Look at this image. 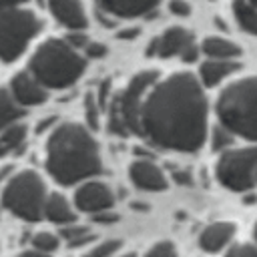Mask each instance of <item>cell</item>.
Segmentation results:
<instances>
[{
  "mask_svg": "<svg viewBox=\"0 0 257 257\" xmlns=\"http://www.w3.org/2000/svg\"><path fill=\"white\" fill-rule=\"evenodd\" d=\"M139 32H141V28H122L116 32V38L118 40H133L139 36Z\"/></svg>",
  "mask_w": 257,
  "mask_h": 257,
  "instance_id": "obj_35",
  "label": "cell"
},
{
  "mask_svg": "<svg viewBox=\"0 0 257 257\" xmlns=\"http://www.w3.org/2000/svg\"><path fill=\"white\" fill-rule=\"evenodd\" d=\"M161 0H96L98 8L120 18L133 16H149Z\"/></svg>",
  "mask_w": 257,
  "mask_h": 257,
  "instance_id": "obj_13",
  "label": "cell"
},
{
  "mask_svg": "<svg viewBox=\"0 0 257 257\" xmlns=\"http://www.w3.org/2000/svg\"><path fill=\"white\" fill-rule=\"evenodd\" d=\"M233 14L243 30L257 36V6L251 0H233Z\"/></svg>",
  "mask_w": 257,
  "mask_h": 257,
  "instance_id": "obj_20",
  "label": "cell"
},
{
  "mask_svg": "<svg viewBox=\"0 0 257 257\" xmlns=\"http://www.w3.org/2000/svg\"><path fill=\"white\" fill-rule=\"evenodd\" d=\"M157 78H159L157 70H143L131 78V82L126 84V88L122 92H116L110 98V102L120 110V116H122L126 128L131 131V135H141L143 104H145L149 90L157 82Z\"/></svg>",
  "mask_w": 257,
  "mask_h": 257,
  "instance_id": "obj_8",
  "label": "cell"
},
{
  "mask_svg": "<svg viewBox=\"0 0 257 257\" xmlns=\"http://www.w3.org/2000/svg\"><path fill=\"white\" fill-rule=\"evenodd\" d=\"M98 112H100V104L96 100V94H86L84 96V118L90 131L98 128Z\"/></svg>",
  "mask_w": 257,
  "mask_h": 257,
  "instance_id": "obj_23",
  "label": "cell"
},
{
  "mask_svg": "<svg viewBox=\"0 0 257 257\" xmlns=\"http://www.w3.org/2000/svg\"><path fill=\"white\" fill-rule=\"evenodd\" d=\"M133 209H141V211H149V205H143V203H133Z\"/></svg>",
  "mask_w": 257,
  "mask_h": 257,
  "instance_id": "obj_40",
  "label": "cell"
},
{
  "mask_svg": "<svg viewBox=\"0 0 257 257\" xmlns=\"http://www.w3.org/2000/svg\"><path fill=\"white\" fill-rule=\"evenodd\" d=\"M60 235L66 239V245H68L70 249H72V247H80V245H84V243L94 241V235L88 231V227L72 225V223L64 225V227L60 229Z\"/></svg>",
  "mask_w": 257,
  "mask_h": 257,
  "instance_id": "obj_21",
  "label": "cell"
},
{
  "mask_svg": "<svg viewBox=\"0 0 257 257\" xmlns=\"http://www.w3.org/2000/svg\"><path fill=\"white\" fill-rule=\"evenodd\" d=\"M40 28L42 22L30 10L16 6L0 12V58L4 62L16 60Z\"/></svg>",
  "mask_w": 257,
  "mask_h": 257,
  "instance_id": "obj_6",
  "label": "cell"
},
{
  "mask_svg": "<svg viewBox=\"0 0 257 257\" xmlns=\"http://www.w3.org/2000/svg\"><path fill=\"white\" fill-rule=\"evenodd\" d=\"M46 6L50 8L52 16L68 30H82L88 24L80 0H48Z\"/></svg>",
  "mask_w": 257,
  "mask_h": 257,
  "instance_id": "obj_12",
  "label": "cell"
},
{
  "mask_svg": "<svg viewBox=\"0 0 257 257\" xmlns=\"http://www.w3.org/2000/svg\"><path fill=\"white\" fill-rule=\"evenodd\" d=\"M46 169L64 187L100 175V151L88 128L76 122L56 126L46 143Z\"/></svg>",
  "mask_w": 257,
  "mask_h": 257,
  "instance_id": "obj_2",
  "label": "cell"
},
{
  "mask_svg": "<svg viewBox=\"0 0 257 257\" xmlns=\"http://www.w3.org/2000/svg\"><path fill=\"white\" fill-rule=\"evenodd\" d=\"M217 116L233 135L257 141V76L239 78L217 98Z\"/></svg>",
  "mask_w": 257,
  "mask_h": 257,
  "instance_id": "obj_4",
  "label": "cell"
},
{
  "mask_svg": "<svg viewBox=\"0 0 257 257\" xmlns=\"http://www.w3.org/2000/svg\"><path fill=\"white\" fill-rule=\"evenodd\" d=\"M169 10L177 16H187L191 12V6L185 2V0H171L169 2Z\"/></svg>",
  "mask_w": 257,
  "mask_h": 257,
  "instance_id": "obj_34",
  "label": "cell"
},
{
  "mask_svg": "<svg viewBox=\"0 0 257 257\" xmlns=\"http://www.w3.org/2000/svg\"><path fill=\"white\" fill-rule=\"evenodd\" d=\"M120 241L118 239H108V241H102V243H98L96 247H92L88 253L90 255H112V253H116L118 249H120Z\"/></svg>",
  "mask_w": 257,
  "mask_h": 257,
  "instance_id": "obj_26",
  "label": "cell"
},
{
  "mask_svg": "<svg viewBox=\"0 0 257 257\" xmlns=\"http://www.w3.org/2000/svg\"><path fill=\"white\" fill-rule=\"evenodd\" d=\"M173 179H175V183H179V185H191V183H193V177H191L189 171H175V173H173Z\"/></svg>",
  "mask_w": 257,
  "mask_h": 257,
  "instance_id": "obj_36",
  "label": "cell"
},
{
  "mask_svg": "<svg viewBox=\"0 0 257 257\" xmlns=\"http://www.w3.org/2000/svg\"><path fill=\"white\" fill-rule=\"evenodd\" d=\"M235 223H227V221H219V223H211L209 227H205V231L199 237V245L201 249L215 253L221 251L235 235Z\"/></svg>",
  "mask_w": 257,
  "mask_h": 257,
  "instance_id": "obj_14",
  "label": "cell"
},
{
  "mask_svg": "<svg viewBox=\"0 0 257 257\" xmlns=\"http://www.w3.org/2000/svg\"><path fill=\"white\" fill-rule=\"evenodd\" d=\"M44 217H46L50 223H56V225L74 223V213H72L68 201H66L60 193H48V195H46Z\"/></svg>",
  "mask_w": 257,
  "mask_h": 257,
  "instance_id": "obj_17",
  "label": "cell"
},
{
  "mask_svg": "<svg viewBox=\"0 0 257 257\" xmlns=\"http://www.w3.org/2000/svg\"><path fill=\"white\" fill-rule=\"evenodd\" d=\"M233 137L235 135L227 126H223V124L215 126L213 128V135H211V149L213 151H225L227 147L233 145Z\"/></svg>",
  "mask_w": 257,
  "mask_h": 257,
  "instance_id": "obj_24",
  "label": "cell"
},
{
  "mask_svg": "<svg viewBox=\"0 0 257 257\" xmlns=\"http://www.w3.org/2000/svg\"><path fill=\"white\" fill-rule=\"evenodd\" d=\"M30 74L46 88H68L84 72L86 60L68 40L50 38L42 42L28 62Z\"/></svg>",
  "mask_w": 257,
  "mask_h": 257,
  "instance_id": "obj_3",
  "label": "cell"
},
{
  "mask_svg": "<svg viewBox=\"0 0 257 257\" xmlns=\"http://www.w3.org/2000/svg\"><path fill=\"white\" fill-rule=\"evenodd\" d=\"M255 179H257V175H255Z\"/></svg>",
  "mask_w": 257,
  "mask_h": 257,
  "instance_id": "obj_43",
  "label": "cell"
},
{
  "mask_svg": "<svg viewBox=\"0 0 257 257\" xmlns=\"http://www.w3.org/2000/svg\"><path fill=\"white\" fill-rule=\"evenodd\" d=\"M0 139H2V143L8 147V151H16V149L22 147V143L26 141V126L12 122V124H8V126L2 131Z\"/></svg>",
  "mask_w": 257,
  "mask_h": 257,
  "instance_id": "obj_22",
  "label": "cell"
},
{
  "mask_svg": "<svg viewBox=\"0 0 257 257\" xmlns=\"http://www.w3.org/2000/svg\"><path fill=\"white\" fill-rule=\"evenodd\" d=\"M239 68H241V64L235 62L233 58H209L201 64L199 74H201L203 84L211 88V86L219 84L223 78H227L231 72H235Z\"/></svg>",
  "mask_w": 257,
  "mask_h": 257,
  "instance_id": "obj_16",
  "label": "cell"
},
{
  "mask_svg": "<svg viewBox=\"0 0 257 257\" xmlns=\"http://www.w3.org/2000/svg\"><path fill=\"white\" fill-rule=\"evenodd\" d=\"M46 185L36 171L16 173L2 191V205L22 221L36 223L44 217Z\"/></svg>",
  "mask_w": 257,
  "mask_h": 257,
  "instance_id": "obj_5",
  "label": "cell"
},
{
  "mask_svg": "<svg viewBox=\"0 0 257 257\" xmlns=\"http://www.w3.org/2000/svg\"><path fill=\"white\" fill-rule=\"evenodd\" d=\"M74 205L78 211L94 215L98 211L112 209L114 195H112L110 187L100 181H84L74 193Z\"/></svg>",
  "mask_w": 257,
  "mask_h": 257,
  "instance_id": "obj_9",
  "label": "cell"
},
{
  "mask_svg": "<svg viewBox=\"0 0 257 257\" xmlns=\"http://www.w3.org/2000/svg\"><path fill=\"white\" fill-rule=\"evenodd\" d=\"M22 114H24V108L14 98V94L8 92L6 88H0V131H4L8 124L16 122Z\"/></svg>",
  "mask_w": 257,
  "mask_h": 257,
  "instance_id": "obj_19",
  "label": "cell"
},
{
  "mask_svg": "<svg viewBox=\"0 0 257 257\" xmlns=\"http://www.w3.org/2000/svg\"><path fill=\"white\" fill-rule=\"evenodd\" d=\"M10 92L14 94V98L22 104V106H36L42 104L48 98L46 86L40 84L32 74L28 72H18L12 80H10Z\"/></svg>",
  "mask_w": 257,
  "mask_h": 257,
  "instance_id": "obj_11",
  "label": "cell"
},
{
  "mask_svg": "<svg viewBox=\"0 0 257 257\" xmlns=\"http://www.w3.org/2000/svg\"><path fill=\"white\" fill-rule=\"evenodd\" d=\"M251 2H253V4H255V6H257V0H251Z\"/></svg>",
  "mask_w": 257,
  "mask_h": 257,
  "instance_id": "obj_42",
  "label": "cell"
},
{
  "mask_svg": "<svg viewBox=\"0 0 257 257\" xmlns=\"http://www.w3.org/2000/svg\"><path fill=\"white\" fill-rule=\"evenodd\" d=\"M201 50L209 56V58H237L241 54V48L237 44H233L231 40L219 38V36H211L203 40Z\"/></svg>",
  "mask_w": 257,
  "mask_h": 257,
  "instance_id": "obj_18",
  "label": "cell"
},
{
  "mask_svg": "<svg viewBox=\"0 0 257 257\" xmlns=\"http://www.w3.org/2000/svg\"><path fill=\"white\" fill-rule=\"evenodd\" d=\"M32 245L36 249H40L42 253H52L56 247H58V237L48 233V231H42V233H36L32 237Z\"/></svg>",
  "mask_w": 257,
  "mask_h": 257,
  "instance_id": "obj_25",
  "label": "cell"
},
{
  "mask_svg": "<svg viewBox=\"0 0 257 257\" xmlns=\"http://www.w3.org/2000/svg\"><path fill=\"white\" fill-rule=\"evenodd\" d=\"M22 2H26V0H0V12H4V10H8V8H16V6H20Z\"/></svg>",
  "mask_w": 257,
  "mask_h": 257,
  "instance_id": "obj_37",
  "label": "cell"
},
{
  "mask_svg": "<svg viewBox=\"0 0 257 257\" xmlns=\"http://www.w3.org/2000/svg\"><path fill=\"white\" fill-rule=\"evenodd\" d=\"M229 255H257V241L255 243H247V241L235 243L229 249Z\"/></svg>",
  "mask_w": 257,
  "mask_h": 257,
  "instance_id": "obj_28",
  "label": "cell"
},
{
  "mask_svg": "<svg viewBox=\"0 0 257 257\" xmlns=\"http://www.w3.org/2000/svg\"><path fill=\"white\" fill-rule=\"evenodd\" d=\"M92 219H94L96 223H100V225H112V223L118 221V215L112 213L110 209H106V211H98V213H94Z\"/></svg>",
  "mask_w": 257,
  "mask_h": 257,
  "instance_id": "obj_31",
  "label": "cell"
},
{
  "mask_svg": "<svg viewBox=\"0 0 257 257\" xmlns=\"http://www.w3.org/2000/svg\"><path fill=\"white\" fill-rule=\"evenodd\" d=\"M215 173L223 187L231 191H249L257 181V147L225 151L217 161Z\"/></svg>",
  "mask_w": 257,
  "mask_h": 257,
  "instance_id": "obj_7",
  "label": "cell"
},
{
  "mask_svg": "<svg viewBox=\"0 0 257 257\" xmlns=\"http://www.w3.org/2000/svg\"><path fill=\"white\" fill-rule=\"evenodd\" d=\"M66 40L78 50V48H84L86 44H88V38H86V34H82V32H78V30H70V34L66 36Z\"/></svg>",
  "mask_w": 257,
  "mask_h": 257,
  "instance_id": "obj_33",
  "label": "cell"
},
{
  "mask_svg": "<svg viewBox=\"0 0 257 257\" xmlns=\"http://www.w3.org/2000/svg\"><path fill=\"white\" fill-rule=\"evenodd\" d=\"M253 237H255V241H257V223H255V227H253Z\"/></svg>",
  "mask_w": 257,
  "mask_h": 257,
  "instance_id": "obj_41",
  "label": "cell"
},
{
  "mask_svg": "<svg viewBox=\"0 0 257 257\" xmlns=\"http://www.w3.org/2000/svg\"><path fill=\"white\" fill-rule=\"evenodd\" d=\"M175 253H177V249L171 241H159L147 251V255H157V257L159 255H175Z\"/></svg>",
  "mask_w": 257,
  "mask_h": 257,
  "instance_id": "obj_27",
  "label": "cell"
},
{
  "mask_svg": "<svg viewBox=\"0 0 257 257\" xmlns=\"http://www.w3.org/2000/svg\"><path fill=\"white\" fill-rule=\"evenodd\" d=\"M141 137L153 147L195 153L207 139V98L191 72H177L149 90L141 112Z\"/></svg>",
  "mask_w": 257,
  "mask_h": 257,
  "instance_id": "obj_1",
  "label": "cell"
},
{
  "mask_svg": "<svg viewBox=\"0 0 257 257\" xmlns=\"http://www.w3.org/2000/svg\"><path fill=\"white\" fill-rule=\"evenodd\" d=\"M157 52H159V38H155V40L149 42V46H147V56H153V54H157Z\"/></svg>",
  "mask_w": 257,
  "mask_h": 257,
  "instance_id": "obj_38",
  "label": "cell"
},
{
  "mask_svg": "<svg viewBox=\"0 0 257 257\" xmlns=\"http://www.w3.org/2000/svg\"><path fill=\"white\" fill-rule=\"evenodd\" d=\"M128 175H131V181L135 187L143 189V191H165L167 189V177L165 173L153 163V159H137L131 169H128Z\"/></svg>",
  "mask_w": 257,
  "mask_h": 257,
  "instance_id": "obj_10",
  "label": "cell"
},
{
  "mask_svg": "<svg viewBox=\"0 0 257 257\" xmlns=\"http://www.w3.org/2000/svg\"><path fill=\"white\" fill-rule=\"evenodd\" d=\"M199 54H201V48L195 44V42H191L179 56H181V60L183 62H197V58H199Z\"/></svg>",
  "mask_w": 257,
  "mask_h": 257,
  "instance_id": "obj_32",
  "label": "cell"
},
{
  "mask_svg": "<svg viewBox=\"0 0 257 257\" xmlns=\"http://www.w3.org/2000/svg\"><path fill=\"white\" fill-rule=\"evenodd\" d=\"M8 153H10V151H8V147H6V145L2 143V139H0V159H2V157H6Z\"/></svg>",
  "mask_w": 257,
  "mask_h": 257,
  "instance_id": "obj_39",
  "label": "cell"
},
{
  "mask_svg": "<svg viewBox=\"0 0 257 257\" xmlns=\"http://www.w3.org/2000/svg\"><path fill=\"white\" fill-rule=\"evenodd\" d=\"M84 54H86L88 58H102V56L106 54V46L100 44V42H88V44L84 46Z\"/></svg>",
  "mask_w": 257,
  "mask_h": 257,
  "instance_id": "obj_30",
  "label": "cell"
},
{
  "mask_svg": "<svg viewBox=\"0 0 257 257\" xmlns=\"http://www.w3.org/2000/svg\"><path fill=\"white\" fill-rule=\"evenodd\" d=\"M110 98H112V94H110V80L106 78V80H102V82H100L98 92H96V100H98L100 108H106V106H108V102H110Z\"/></svg>",
  "mask_w": 257,
  "mask_h": 257,
  "instance_id": "obj_29",
  "label": "cell"
},
{
  "mask_svg": "<svg viewBox=\"0 0 257 257\" xmlns=\"http://www.w3.org/2000/svg\"><path fill=\"white\" fill-rule=\"evenodd\" d=\"M191 42H195V38H193V34L187 32L185 28H181V26L167 28V30L159 36V52H157V56L169 58V56L181 54Z\"/></svg>",
  "mask_w": 257,
  "mask_h": 257,
  "instance_id": "obj_15",
  "label": "cell"
}]
</instances>
